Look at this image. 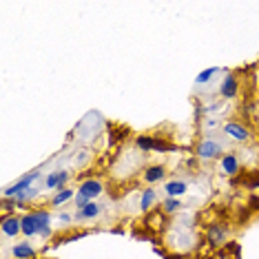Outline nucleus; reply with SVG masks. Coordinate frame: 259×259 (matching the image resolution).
I'll return each instance as SVG.
<instances>
[{
  "instance_id": "1",
  "label": "nucleus",
  "mask_w": 259,
  "mask_h": 259,
  "mask_svg": "<svg viewBox=\"0 0 259 259\" xmlns=\"http://www.w3.org/2000/svg\"><path fill=\"white\" fill-rule=\"evenodd\" d=\"M38 177H40V168H36V171L27 173V175H25V177H22V179H20V182H16V184H14V186H7V188H5V190H3L5 200H9V197H14V200H16V197H20L22 193H27V190H29V188H31V184H33V182H36V179H38Z\"/></svg>"
},
{
  "instance_id": "2",
  "label": "nucleus",
  "mask_w": 259,
  "mask_h": 259,
  "mask_svg": "<svg viewBox=\"0 0 259 259\" xmlns=\"http://www.w3.org/2000/svg\"><path fill=\"white\" fill-rule=\"evenodd\" d=\"M224 133L230 135L233 140H237V142H248L250 140V133L241 124H237V122H226V124H224Z\"/></svg>"
},
{
  "instance_id": "3",
  "label": "nucleus",
  "mask_w": 259,
  "mask_h": 259,
  "mask_svg": "<svg viewBox=\"0 0 259 259\" xmlns=\"http://www.w3.org/2000/svg\"><path fill=\"white\" fill-rule=\"evenodd\" d=\"M102 190H104L102 182H98V179H87V182L80 184V190H78V193H80V195H87L89 200H95V197L102 195Z\"/></svg>"
},
{
  "instance_id": "4",
  "label": "nucleus",
  "mask_w": 259,
  "mask_h": 259,
  "mask_svg": "<svg viewBox=\"0 0 259 259\" xmlns=\"http://www.w3.org/2000/svg\"><path fill=\"white\" fill-rule=\"evenodd\" d=\"M3 233L7 237H16L18 233H22V219L16 215H7L3 219Z\"/></svg>"
},
{
  "instance_id": "5",
  "label": "nucleus",
  "mask_w": 259,
  "mask_h": 259,
  "mask_svg": "<svg viewBox=\"0 0 259 259\" xmlns=\"http://www.w3.org/2000/svg\"><path fill=\"white\" fill-rule=\"evenodd\" d=\"M22 235L25 237H33V235H40V224H38V219L33 217V213H27V215H22Z\"/></svg>"
},
{
  "instance_id": "6",
  "label": "nucleus",
  "mask_w": 259,
  "mask_h": 259,
  "mask_svg": "<svg viewBox=\"0 0 259 259\" xmlns=\"http://www.w3.org/2000/svg\"><path fill=\"white\" fill-rule=\"evenodd\" d=\"M219 151H222V146H219L215 140H204V142L200 144V149H197V155L202 157V160H211V157H217Z\"/></svg>"
},
{
  "instance_id": "7",
  "label": "nucleus",
  "mask_w": 259,
  "mask_h": 259,
  "mask_svg": "<svg viewBox=\"0 0 259 259\" xmlns=\"http://www.w3.org/2000/svg\"><path fill=\"white\" fill-rule=\"evenodd\" d=\"M237 89H239V84H237V78L233 76V73H228L226 78L222 80V87H219V93H222V98H235L237 95Z\"/></svg>"
},
{
  "instance_id": "8",
  "label": "nucleus",
  "mask_w": 259,
  "mask_h": 259,
  "mask_svg": "<svg viewBox=\"0 0 259 259\" xmlns=\"http://www.w3.org/2000/svg\"><path fill=\"white\" fill-rule=\"evenodd\" d=\"M135 144H138V149H142V151H168L171 149V146L160 144L157 140L149 138V135H140V138L135 140Z\"/></svg>"
},
{
  "instance_id": "9",
  "label": "nucleus",
  "mask_w": 259,
  "mask_h": 259,
  "mask_svg": "<svg viewBox=\"0 0 259 259\" xmlns=\"http://www.w3.org/2000/svg\"><path fill=\"white\" fill-rule=\"evenodd\" d=\"M69 171H60V173H51V175H47V188H64V184L69 182Z\"/></svg>"
},
{
  "instance_id": "10",
  "label": "nucleus",
  "mask_w": 259,
  "mask_h": 259,
  "mask_svg": "<svg viewBox=\"0 0 259 259\" xmlns=\"http://www.w3.org/2000/svg\"><path fill=\"white\" fill-rule=\"evenodd\" d=\"M11 255L16 259H31L36 255V248H33L31 244H16L14 248H11Z\"/></svg>"
},
{
  "instance_id": "11",
  "label": "nucleus",
  "mask_w": 259,
  "mask_h": 259,
  "mask_svg": "<svg viewBox=\"0 0 259 259\" xmlns=\"http://www.w3.org/2000/svg\"><path fill=\"white\" fill-rule=\"evenodd\" d=\"M222 168H224V173H226V175H235V173L239 171L237 155H233V153L224 155V157H222Z\"/></svg>"
},
{
  "instance_id": "12",
  "label": "nucleus",
  "mask_w": 259,
  "mask_h": 259,
  "mask_svg": "<svg viewBox=\"0 0 259 259\" xmlns=\"http://www.w3.org/2000/svg\"><path fill=\"white\" fill-rule=\"evenodd\" d=\"M100 211H102V206L91 202L89 206H84V208H80V211L76 213V219H93V217L100 215Z\"/></svg>"
},
{
  "instance_id": "13",
  "label": "nucleus",
  "mask_w": 259,
  "mask_h": 259,
  "mask_svg": "<svg viewBox=\"0 0 259 259\" xmlns=\"http://www.w3.org/2000/svg\"><path fill=\"white\" fill-rule=\"evenodd\" d=\"M186 182H182V179H173V182L166 184V195L168 197H179L182 193H186Z\"/></svg>"
},
{
  "instance_id": "14",
  "label": "nucleus",
  "mask_w": 259,
  "mask_h": 259,
  "mask_svg": "<svg viewBox=\"0 0 259 259\" xmlns=\"http://www.w3.org/2000/svg\"><path fill=\"white\" fill-rule=\"evenodd\" d=\"M155 200H157V193L153 188H146V190H142V197H140V211H149L151 206L155 204Z\"/></svg>"
},
{
  "instance_id": "15",
  "label": "nucleus",
  "mask_w": 259,
  "mask_h": 259,
  "mask_svg": "<svg viewBox=\"0 0 259 259\" xmlns=\"http://www.w3.org/2000/svg\"><path fill=\"white\" fill-rule=\"evenodd\" d=\"M164 177V166H151L149 171L144 173V182L146 184H155Z\"/></svg>"
},
{
  "instance_id": "16",
  "label": "nucleus",
  "mask_w": 259,
  "mask_h": 259,
  "mask_svg": "<svg viewBox=\"0 0 259 259\" xmlns=\"http://www.w3.org/2000/svg\"><path fill=\"white\" fill-rule=\"evenodd\" d=\"M76 195H78V193H73L71 188H60L58 193L53 195L51 204H53V206H60V204H64V202H69V200H76Z\"/></svg>"
},
{
  "instance_id": "17",
  "label": "nucleus",
  "mask_w": 259,
  "mask_h": 259,
  "mask_svg": "<svg viewBox=\"0 0 259 259\" xmlns=\"http://www.w3.org/2000/svg\"><path fill=\"white\" fill-rule=\"evenodd\" d=\"M217 73H219V69H217V67H211V69L202 71V73H200V76H197V78H195V82H197V84H206V82H211V80H213V78H215V76H217Z\"/></svg>"
},
{
  "instance_id": "18",
  "label": "nucleus",
  "mask_w": 259,
  "mask_h": 259,
  "mask_svg": "<svg viewBox=\"0 0 259 259\" xmlns=\"http://www.w3.org/2000/svg\"><path fill=\"white\" fill-rule=\"evenodd\" d=\"M224 235H226V228H224V226H213L211 230H208V239H211L213 244H215V241H219V239H222Z\"/></svg>"
},
{
  "instance_id": "19",
  "label": "nucleus",
  "mask_w": 259,
  "mask_h": 259,
  "mask_svg": "<svg viewBox=\"0 0 259 259\" xmlns=\"http://www.w3.org/2000/svg\"><path fill=\"white\" fill-rule=\"evenodd\" d=\"M182 208V204H179V200L177 197H166V202H164V213H175Z\"/></svg>"
},
{
  "instance_id": "20",
  "label": "nucleus",
  "mask_w": 259,
  "mask_h": 259,
  "mask_svg": "<svg viewBox=\"0 0 259 259\" xmlns=\"http://www.w3.org/2000/svg\"><path fill=\"white\" fill-rule=\"evenodd\" d=\"M89 204H91V200H89L87 195H80V193L76 195V206H78V211H80V208H84V206H89Z\"/></svg>"
},
{
  "instance_id": "21",
  "label": "nucleus",
  "mask_w": 259,
  "mask_h": 259,
  "mask_svg": "<svg viewBox=\"0 0 259 259\" xmlns=\"http://www.w3.org/2000/svg\"><path fill=\"white\" fill-rule=\"evenodd\" d=\"M60 222H62V224L71 222V215H67V213H62V215H60Z\"/></svg>"
},
{
  "instance_id": "22",
  "label": "nucleus",
  "mask_w": 259,
  "mask_h": 259,
  "mask_svg": "<svg viewBox=\"0 0 259 259\" xmlns=\"http://www.w3.org/2000/svg\"><path fill=\"white\" fill-rule=\"evenodd\" d=\"M111 233H113V235H120V233H124V228H120V226H115V228H111Z\"/></svg>"
}]
</instances>
